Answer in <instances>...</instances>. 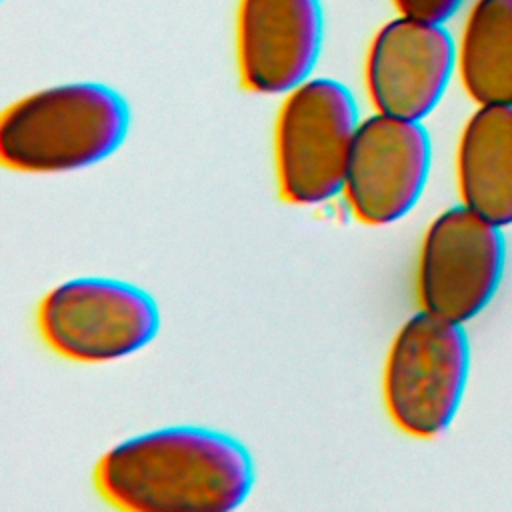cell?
I'll return each instance as SVG.
<instances>
[{
    "mask_svg": "<svg viewBox=\"0 0 512 512\" xmlns=\"http://www.w3.org/2000/svg\"><path fill=\"white\" fill-rule=\"evenodd\" d=\"M256 482L254 458L228 432L164 426L108 448L94 468L98 494L128 512H230Z\"/></svg>",
    "mask_w": 512,
    "mask_h": 512,
    "instance_id": "6da1fadb",
    "label": "cell"
},
{
    "mask_svg": "<svg viewBox=\"0 0 512 512\" xmlns=\"http://www.w3.org/2000/svg\"><path fill=\"white\" fill-rule=\"evenodd\" d=\"M130 106L112 86L74 80L24 94L0 116V162L24 174H66L104 162L126 140Z\"/></svg>",
    "mask_w": 512,
    "mask_h": 512,
    "instance_id": "7a4b0ae2",
    "label": "cell"
},
{
    "mask_svg": "<svg viewBox=\"0 0 512 512\" xmlns=\"http://www.w3.org/2000/svg\"><path fill=\"white\" fill-rule=\"evenodd\" d=\"M360 120L354 94L328 76H310L282 96L272 158L284 202L318 206L342 194Z\"/></svg>",
    "mask_w": 512,
    "mask_h": 512,
    "instance_id": "3957f363",
    "label": "cell"
},
{
    "mask_svg": "<svg viewBox=\"0 0 512 512\" xmlns=\"http://www.w3.org/2000/svg\"><path fill=\"white\" fill-rule=\"evenodd\" d=\"M470 374L464 324L426 310L394 334L382 370V398L394 426L414 438H434L456 418Z\"/></svg>",
    "mask_w": 512,
    "mask_h": 512,
    "instance_id": "277c9868",
    "label": "cell"
},
{
    "mask_svg": "<svg viewBox=\"0 0 512 512\" xmlns=\"http://www.w3.org/2000/svg\"><path fill=\"white\" fill-rule=\"evenodd\" d=\"M36 326L58 356L104 364L146 348L158 336L160 308L148 290L132 282L78 276L42 296Z\"/></svg>",
    "mask_w": 512,
    "mask_h": 512,
    "instance_id": "5b68a950",
    "label": "cell"
},
{
    "mask_svg": "<svg viewBox=\"0 0 512 512\" xmlns=\"http://www.w3.org/2000/svg\"><path fill=\"white\" fill-rule=\"evenodd\" d=\"M504 264L502 226L464 204L444 210L428 224L418 252L420 308L466 324L492 302Z\"/></svg>",
    "mask_w": 512,
    "mask_h": 512,
    "instance_id": "8992f818",
    "label": "cell"
},
{
    "mask_svg": "<svg viewBox=\"0 0 512 512\" xmlns=\"http://www.w3.org/2000/svg\"><path fill=\"white\" fill-rule=\"evenodd\" d=\"M432 140L418 120L374 112L360 120L342 186L350 214L366 226L402 220L420 200Z\"/></svg>",
    "mask_w": 512,
    "mask_h": 512,
    "instance_id": "52a82bcc",
    "label": "cell"
},
{
    "mask_svg": "<svg viewBox=\"0 0 512 512\" xmlns=\"http://www.w3.org/2000/svg\"><path fill=\"white\" fill-rule=\"evenodd\" d=\"M456 70V44L444 24L396 16L368 40L362 82L374 112L422 122Z\"/></svg>",
    "mask_w": 512,
    "mask_h": 512,
    "instance_id": "ba28073f",
    "label": "cell"
},
{
    "mask_svg": "<svg viewBox=\"0 0 512 512\" xmlns=\"http://www.w3.org/2000/svg\"><path fill=\"white\" fill-rule=\"evenodd\" d=\"M322 38L320 0H238L234 56L242 88L284 96L312 76Z\"/></svg>",
    "mask_w": 512,
    "mask_h": 512,
    "instance_id": "9c48e42d",
    "label": "cell"
},
{
    "mask_svg": "<svg viewBox=\"0 0 512 512\" xmlns=\"http://www.w3.org/2000/svg\"><path fill=\"white\" fill-rule=\"evenodd\" d=\"M462 204L498 226L512 224V104L478 106L456 148Z\"/></svg>",
    "mask_w": 512,
    "mask_h": 512,
    "instance_id": "30bf717a",
    "label": "cell"
},
{
    "mask_svg": "<svg viewBox=\"0 0 512 512\" xmlns=\"http://www.w3.org/2000/svg\"><path fill=\"white\" fill-rule=\"evenodd\" d=\"M456 70L478 106L512 104V0H474L456 44Z\"/></svg>",
    "mask_w": 512,
    "mask_h": 512,
    "instance_id": "8fae6325",
    "label": "cell"
},
{
    "mask_svg": "<svg viewBox=\"0 0 512 512\" xmlns=\"http://www.w3.org/2000/svg\"><path fill=\"white\" fill-rule=\"evenodd\" d=\"M464 0H390L398 16L444 24L450 20Z\"/></svg>",
    "mask_w": 512,
    "mask_h": 512,
    "instance_id": "7c38bea8",
    "label": "cell"
}]
</instances>
